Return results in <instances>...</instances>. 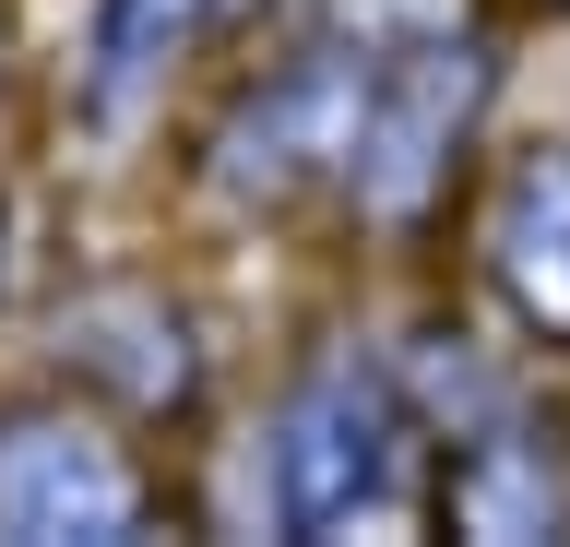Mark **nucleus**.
<instances>
[{
	"mask_svg": "<svg viewBox=\"0 0 570 547\" xmlns=\"http://www.w3.org/2000/svg\"><path fill=\"white\" fill-rule=\"evenodd\" d=\"M416 404L381 358H321L274 404L262 440V488H274L285 536H381L416 511Z\"/></svg>",
	"mask_w": 570,
	"mask_h": 547,
	"instance_id": "obj_1",
	"label": "nucleus"
},
{
	"mask_svg": "<svg viewBox=\"0 0 570 547\" xmlns=\"http://www.w3.org/2000/svg\"><path fill=\"white\" fill-rule=\"evenodd\" d=\"M368 72H381V48H345V37H309L297 60H274L203 144L214 203L285 215V203H309V191H345L356 119H368Z\"/></svg>",
	"mask_w": 570,
	"mask_h": 547,
	"instance_id": "obj_2",
	"label": "nucleus"
},
{
	"mask_svg": "<svg viewBox=\"0 0 570 547\" xmlns=\"http://www.w3.org/2000/svg\"><path fill=\"white\" fill-rule=\"evenodd\" d=\"M499 96V48L475 25L452 37H416V48H381V72H368V119H356V215L368 226H416L440 191H452L463 144H475V119Z\"/></svg>",
	"mask_w": 570,
	"mask_h": 547,
	"instance_id": "obj_3",
	"label": "nucleus"
},
{
	"mask_svg": "<svg viewBox=\"0 0 570 547\" xmlns=\"http://www.w3.org/2000/svg\"><path fill=\"white\" fill-rule=\"evenodd\" d=\"M155 536V488L96 417H0V547H131Z\"/></svg>",
	"mask_w": 570,
	"mask_h": 547,
	"instance_id": "obj_4",
	"label": "nucleus"
},
{
	"mask_svg": "<svg viewBox=\"0 0 570 547\" xmlns=\"http://www.w3.org/2000/svg\"><path fill=\"white\" fill-rule=\"evenodd\" d=\"M60 369L96 381L107 404H131V417H190L203 333H190V310L167 286H83L60 310Z\"/></svg>",
	"mask_w": 570,
	"mask_h": 547,
	"instance_id": "obj_5",
	"label": "nucleus"
},
{
	"mask_svg": "<svg viewBox=\"0 0 570 547\" xmlns=\"http://www.w3.org/2000/svg\"><path fill=\"white\" fill-rule=\"evenodd\" d=\"M440 524L452 536H570V440L547 429V417H523V404H499L488 429L440 440Z\"/></svg>",
	"mask_w": 570,
	"mask_h": 547,
	"instance_id": "obj_6",
	"label": "nucleus"
},
{
	"mask_svg": "<svg viewBox=\"0 0 570 547\" xmlns=\"http://www.w3.org/2000/svg\"><path fill=\"white\" fill-rule=\"evenodd\" d=\"M488 286L547 358H570V131L511 155L488 203Z\"/></svg>",
	"mask_w": 570,
	"mask_h": 547,
	"instance_id": "obj_7",
	"label": "nucleus"
},
{
	"mask_svg": "<svg viewBox=\"0 0 570 547\" xmlns=\"http://www.w3.org/2000/svg\"><path fill=\"white\" fill-rule=\"evenodd\" d=\"M226 0H96V37H83V119H131L155 84L203 48V25Z\"/></svg>",
	"mask_w": 570,
	"mask_h": 547,
	"instance_id": "obj_8",
	"label": "nucleus"
},
{
	"mask_svg": "<svg viewBox=\"0 0 570 547\" xmlns=\"http://www.w3.org/2000/svg\"><path fill=\"white\" fill-rule=\"evenodd\" d=\"M463 0H321V37L345 48H416V37H452Z\"/></svg>",
	"mask_w": 570,
	"mask_h": 547,
	"instance_id": "obj_9",
	"label": "nucleus"
},
{
	"mask_svg": "<svg viewBox=\"0 0 570 547\" xmlns=\"http://www.w3.org/2000/svg\"><path fill=\"white\" fill-rule=\"evenodd\" d=\"M12 262H24V251H12V203H0V297H12Z\"/></svg>",
	"mask_w": 570,
	"mask_h": 547,
	"instance_id": "obj_10",
	"label": "nucleus"
},
{
	"mask_svg": "<svg viewBox=\"0 0 570 547\" xmlns=\"http://www.w3.org/2000/svg\"><path fill=\"white\" fill-rule=\"evenodd\" d=\"M547 12H570V0H547Z\"/></svg>",
	"mask_w": 570,
	"mask_h": 547,
	"instance_id": "obj_11",
	"label": "nucleus"
}]
</instances>
